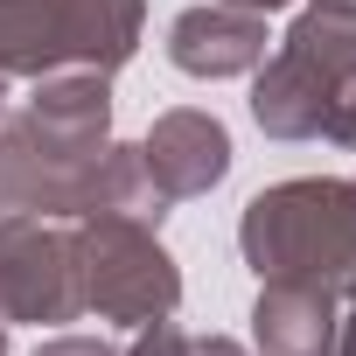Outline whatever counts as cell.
I'll return each instance as SVG.
<instances>
[{"label":"cell","mask_w":356,"mask_h":356,"mask_svg":"<svg viewBox=\"0 0 356 356\" xmlns=\"http://www.w3.org/2000/svg\"><path fill=\"white\" fill-rule=\"evenodd\" d=\"M238 252L259 280H307L335 300H356V182L293 175L245 203Z\"/></svg>","instance_id":"1"},{"label":"cell","mask_w":356,"mask_h":356,"mask_svg":"<svg viewBox=\"0 0 356 356\" xmlns=\"http://www.w3.org/2000/svg\"><path fill=\"white\" fill-rule=\"evenodd\" d=\"M252 119L273 140L356 147V22L307 8L259 63Z\"/></svg>","instance_id":"2"},{"label":"cell","mask_w":356,"mask_h":356,"mask_svg":"<svg viewBox=\"0 0 356 356\" xmlns=\"http://www.w3.org/2000/svg\"><path fill=\"white\" fill-rule=\"evenodd\" d=\"M147 0H0V70H119L140 49Z\"/></svg>","instance_id":"3"},{"label":"cell","mask_w":356,"mask_h":356,"mask_svg":"<svg viewBox=\"0 0 356 356\" xmlns=\"http://www.w3.org/2000/svg\"><path fill=\"white\" fill-rule=\"evenodd\" d=\"M70 231H77V286H84V307L98 321L147 328V321H168L182 307V273H175L154 224L119 217V210H91Z\"/></svg>","instance_id":"4"},{"label":"cell","mask_w":356,"mask_h":356,"mask_svg":"<svg viewBox=\"0 0 356 356\" xmlns=\"http://www.w3.org/2000/svg\"><path fill=\"white\" fill-rule=\"evenodd\" d=\"M84 286H77V231L63 217H0V321H77Z\"/></svg>","instance_id":"5"},{"label":"cell","mask_w":356,"mask_h":356,"mask_svg":"<svg viewBox=\"0 0 356 356\" xmlns=\"http://www.w3.org/2000/svg\"><path fill=\"white\" fill-rule=\"evenodd\" d=\"M140 161L154 175V189L168 203H189V196H210L224 175H231V133L217 112H196V105H175L147 126L140 140Z\"/></svg>","instance_id":"6"},{"label":"cell","mask_w":356,"mask_h":356,"mask_svg":"<svg viewBox=\"0 0 356 356\" xmlns=\"http://www.w3.org/2000/svg\"><path fill=\"white\" fill-rule=\"evenodd\" d=\"M168 63L182 77H245L266 63V15L252 8H224V0H203V8H182L168 22Z\"/></svg>","instance_id":"7"},{"label":"cell","mask_w":356,"mask_h":356,"mask_svg":"<svg viewBox=\"0 0 356 356\" xmlns=\"http://www.w3.org/2000/svg\"><path fill=\"white\" fill-rule=\"evenodd\" d=\"M252 349L259 356H328L335 349V293L307 286V280H259Z\"/></svg>","instance_id":"8"},{"label":"cell","mask_w":356,"mask_h":356,"mask_svg":"<svg viewBox=\"0 0 356 356\" xmlns=\"http://www.w3.org/2000/svg\"><path fill=\"white\" fill-rule=\"evenodd\" d=\"M189 342H196V335H182V328H175V314H168V321L133 328V349H126V356H189Z\"/></svg>","instance_id":"9"},{"label":"cell","mask_w":356,"mask_h":356,"mask_svg":"<svg viewBox=\"0 0 356 356\" xmlns=\"http://www.w3.org/2000/svg\"><path fill=\"white\" fill-rule=\"evenodd\" d=\"M35 356H119V349H112L105 335H49Z\"/></svg>","instance_id":"10"},{"label":"cell","mask_w":356,"mask_h":356,"mask_svg":"<svg viewBox=\"0 0 356 356\" xmlns=\"http://www.w3.org/2000/svg\"><path fill=\"white\" fill-rule=\"evenodd\" d=\"M189 356H259V349H245V342H231V335H196Z\"/></svg>","instance_id":"11"},{"label":"cell","mask_w":356,"mask_h":356,"mask_svg":"<svg viewBox=\"0 0 356 356\" xmlns=\"http://www.w3.org/2000/svg\"><path fill=\"white\" fill-rule=\"evenodd\" d=\"M328 356H356V307H349V321H335V349Z\"/></svg>","instance_id":"12"},{"label":"cell","mask_w":356,"mask_h":356,"mask_svg":"<svg viewBox=\"0 0 356 356\" xmlns=\"http://www.w3.org/2000/svg\"><path fill=\"white\" fill-rule=\"evenodd\" d=\"M15 84H22L15 70H0V119H8V112H15Z\"/></svg>","instance_id":"13"},{"label":"cell","mask_w":356,"mask_h":356,"mask_svg":"<svg viewBox=\"0 0 356 356\" xmlns=\"http://www.w3.org/2000/svg\"><path fill=\"white\" fill-rule=\"evenodd\" d=\"M321 15H342V22H356V0H314Z\"/></svg>","instance_id":"14"},{"label":"cell","mask_w":356,"mask_h":356,"mask_svg":"<svg viewBox=\"0 0 356 356\" xmlns=\"http://www.w3.org/2000/svg\"><path fill=\"white\" fill-rule=\"evenodd\" d=\"M224 8H252V15H273V8H286V0H224Z\"/></svg>","instance_id":"15"},{"label":"cell","mask_w":356,"mask_h":356,"mask_svg":"<svg viewBox=\"0 0 356 356\" xmlns=\"http://www.w3.org/2000/svg\"><path fill=\"white\" fill-rule=\"evenodd\" d=\"M0 356H8V321H0Z\"/></svg>","instance_id":"16"}]
</instances>
